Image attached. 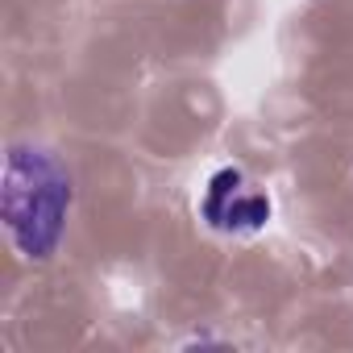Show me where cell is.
<instances>
[{
    "mask_svg": "<svg viewBox=\"0 0 353 353\" xmlns=\"http://www.w3.org/2000/svg\"><path fill=\"white\" fill-rule=\"evenodd\" d=\"M71 200H75L71 174L50 150H42L34 141L9 145L0 212H5V233H9L17 258L46 262L59 250V241L67 233Z\"/></svg>",
    "mask_w": 353,
    "mask_h": 353,
    "instance_id": "cell-1",
    "label": "cell"
},
{
    "mask_svg": "<svg viewBox=\"0 0 353 353\" xmlns=\"http://www.w3.org/2000/svg\"><path fill=\"white\" fill-rule=\"evenodd\" d=\"M274 204L270 196L250 179L241 166H221L212 179L204 183V196H200V221L216 233H229V237H250L258 229H266Z\"/></svg>",
    "mask_w": 353,
    "mask_h": 353,
    "instance_id": "cell-2",
    "label": "cell"
}]
</instances>
